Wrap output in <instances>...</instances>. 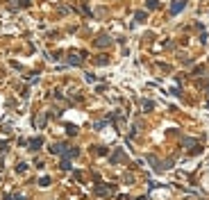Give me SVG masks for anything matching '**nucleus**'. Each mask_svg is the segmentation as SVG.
<instances>
[{
	"instance_id": "12",
	"label": "nucleus",
	"mask_w": 209,
	"mask_h": 200,
	"mask_svg": "<svg viewBox=\"0 0 209 200\" xmlns=\"http://www.w3.org/2000/svg\"><path fill=\"white\" fill-rule=\"evenodd\" d=\"M66 127H68V130H66V132H68V134H77V130H75L73 125H66Z\"/></svg>"
},
{
	"instance_id": "6",
	"label": "nucleus",
	"mask_w": 209,
	"mask_h": 200,
	"mask_svg": "<svg viewBox=\"0 0 209 200\" xmlns=\"http://www.w3.org/2000/svg\"><path fill=\"white\" fill-rule=\"evenodd\" d=\"M118 159H123V152H121V150H116V152H114L112 162H118Z\"/></svg>"
},
{
	"instance_id": "1",
	"label": "nucleus",
	"mask_w": 209,
	"mask_h": 200,
	"mask_svg": "<svg viewBox=\"0 0 209 200\" xmlns=\"http://www.w3.org/2000/svg\"><path fill=\"white\" fill-rule=\"evenodd\" d=\"M184 5H186V0H175L173 5H171V14L175 16L177 11H182V9H184Z\"/></svg>"
},
{
	"instance_id": "3",
	"label": "nucleus",
	"mask_w": 209,
	"mask_h": 200,
	"mask_svg": "<svg viewBox=\"0 0 209 200\" xmlns=\"http://www.w3.org/2000/svg\"><path fill=\"white\" fill-rule=\"evenodd\" d=\"M41 143H43V139H41V137H36V139H32V141H30V148H32V150H36V148H41Z\"/></svg>"
},
{
	"instance_id": "11",
	"label": "nucleus",
	"mask_w": 209,
	"mask_h": 200,
	"mask_svg": "<svg viewBox=\"0 0 209 200\" xmlns=\"http://www.w3.org/2000/svg\"><path fill=\"white\" fill-rule=\"evenodd\" d=\"M25 168H27V166H25V164H23V162H21V164H18V166H16V171H18V173H23V171H25Z\"/></svg>"
},
{
	"instance_id": "2",
	"label": "nucleus",
	"mask_w": 209,
	"mask_h": 200,
	"mask_svg": "<svg viewBox=\"0 0 209 200\" xmlns=\"http://www.w3.org/2000/svg\"><path fill=\"white\" fill-rule=\"evenodd\" d=\"M112 189H114V186H105V184H98V186H96V193H98V196H107V193H112Z\"/></svg>"
},
{
	"instance_id": "5",
	"label": "nucleus",
	"mask_w": 209,
	"mask_h": 200,
	"mask_svg": "<svg viewBox=\"0 0 209 200\" xmlns=\"http://www.w3.org/2000/svg\"><path fill=\"white\" fill-rule=\"evenodd\" d=\"M109 41H112V39H107V36H102V39H96V46H100V48H102V46H107Z\"/></svg>"
},
{
	"instance_id": "13",
	"label": "nucleus",
	"mask_w": 209,
	"mask_h": 200,
	"mask_svg": "<svg viewBox=\"0 0 209 200\" xmlns=\"http://www.w3.org/2000/svg\"><path fill=\"white\" fill-rule=\"evenodd\" d=\"M136 200H148V198H146V196H141V198H136Z\"/></svg>"
},
{
	"instance_id": "8",
	"label": "nucleus",
	"mask_w": 209,
	"mask_h": 200,
	"mask_svg": "<svg viewBox=\"0 0 209 200\" xmlns=\"http://www.w3.org/2000/svg\"><path fill=\"white\" fill-rule=\"evenodd\" d=\"M61 168H64V171H68V168H70V162H68V159H61Z\"/></svg>"
},
{
	"instance_id": "9",
	"label": "nucleus",
	"mask_w": 209,
	"mask_h": 200,
	"mask_svg": "<svg viewBox=\"0 0 209 200\" xmlns=\"http://www.w3.org/2000/svg\"><path fill=\"white\" fill-rule=\"evenodd\" d=\"M136 21H139V23H143V21H146V14H143V11H136Z\"/></svg>"
},
{
	"instance_id": "7",
	"label": "nucleus",
	"mask_w": 209,
	"mask_h": 200,
	"mask_svg": "<svg viewBox=\"0 0 209 200\" xmlns=\"http://www.w3.org/2000/svg\"><path fill=\"white\" fill-rule=\"evenodd\" d=\"M159 7V2H157V0H148V9H157Z\"/></svg>"
},
{
	"instance_id": "4",
	"label": "nucleus",
	"mask_w": 209,
	"mask_h": 200,
	"mask_svg": "<svg viewBox=\"0 0 209 200\" xmlns=\"http://www.w3.org/2000/svg\"><path fill=\"white\" fill-rule=\"evenodd\" d=\"M80 61H82V57H77V55H70L68 57V64H73V66H77Z\"/></svg>"
},
{
	"instance_id": "10",
	"label": "nucleus",
	"mask_w": 209,
	"mask_h": 200,
	"mask_svg": "<svg viewBox=\"0 0 209 200\" xmlns=\"http://www.w3.org/2000/svg\"><path fill=\"white\" fill-rule=\"evenodd\" d=\"M39 184H41V186H48V184H50V177H41V182H39Z\"/></svg>"
}]
</instances>
